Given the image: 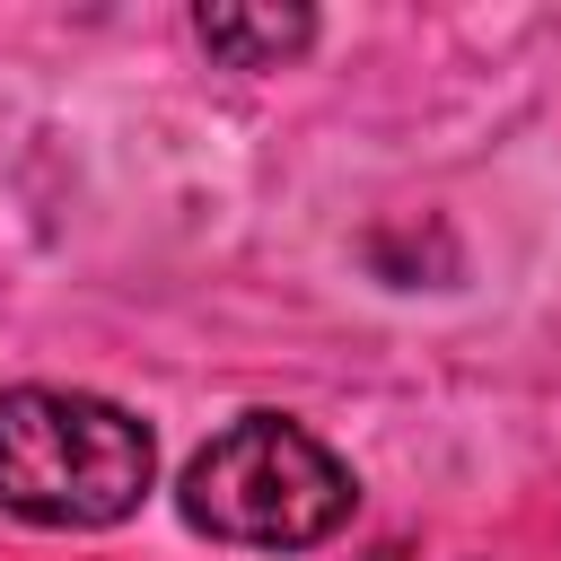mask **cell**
Masks as SVG:
<instances>
[{"mask_svg":"<svg viewBox=\"0 0 561 561\" xmlns=\"http://www.w3.org/2000/svg\"><path fill=\"white\" fill-rule=\"evenodd\" d=\"M158 447L105 394L9 386L0 394V508L26 526H123L149 500Z\"/></svg>","mask_w":561,"mask_h":561,"instance_id":"obj_1","label":"cell"},{"mask_svg":"<svg viewBox=\"0 0 561 561\" xmlns=\"http://www.w3.org/2000/svg\"><path fill=\"white\" fill-rule=\"evenodd\" d=\"M184 517L219 543H254V552H298L324 543L351 517V473L324 438H307L280 412H254L237 430H219L193 465H184Z\"/></svg>","mask_w":561,"mask_h":561,"instance_id":"obj_2","label":"cell"},{"mask_svg":"<svg viewBox=\"0 0 561 561\" xmlns=\"http://www.w3.org/2000/svg\"><path fill=\"white\" fill-rule=\"evenodd\" d=\"M193 35H202L228 70H280L289 53H307L316 18H307V9H202Z\"/></svg>","mask_w":561,"mask_h":561,"instance_id":"obj_3","label":"cell"}]
</instances>
